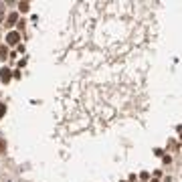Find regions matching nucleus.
<instances>
[{
  "mask_svg": "<svg viewBox=\"0 0 182 182\" xmlns=\"http://www.w3.org/2000/svg\"><path fill=\"white\" fill-rule=\"evenodd\" d=\"M18 41H20V33H18V31H10V33L6 35V45H10V47L18 45Z\"/></svg>",
  "mask_w": 182,
  "mask_h": 182,
  "instance_id": "nucleus-1",
  "label": "nucleus"
},
{
  "mask_svg": "<svg viewBox=\"0 0 182 182\" xmlns=\"http://www.w3.org/2000/svg\"><path fill=\"white\" fill-rule=\"evenodd\" d=\"M10 73H12L10 69H6V67H2V69H0V81H2V83H8V81H10V77H12Z\"/></svg>",
  "mask_w": 182,
  "mask_h": 182,
  "instance_id": "nucleus-2",
  "label": "nucleus"
},
{
  "mask_svg": "<svg viewBox=\"0 0 182 182\" xmlns=\"http://www.w3.org/2000/svg\"><path fill=\"white\" fill-rule=\"evenodd\" d=\"M6 22H8V27L10 25H18V12H10L6 16Z\"/></svg>",
  "mask_w": 182,
  "mask_h": 182,
  "instance_id": "nucleus-3",
  "label": "nucleus"
},
{
  "mask_svg": "<svg viewBox=\"0 0 182 182\" xmlns=\"http://www.w3.org/2000/svg\"><path fill=\"white\" fill-rule=\"evenodd\" d=\"M18 10H20V12H29V10H31V4H29V2H20V4H18Z\"/></svg>",
  "mask_w": 182,
  "mask_h": 182,
  "instance_id": "nucleus-4",
  "label": "nucleus"
},
{
  "mask_svg": "<svg viewBox=\"0 0 182 182\" xmlns=\"http://www.w3.org/2000/svg\"><path fill=\"white\" fill-rule=\"evenodd\" d=\"M0 59H6V45H0Z\"/></svg>",
  "mask_w": 182,
  "mask_h": 182,
  "instance_id": "nucleus-5",
  "label": "nucleus"
},
{
  "mask_svg": "<svg viewBox=\"0 0 182 182\" xmlns=\"http://www.w3.org/2000/svg\"><path fill=\"white\" fill-rule=\"evenodd\" d=\"M0 154H6V142L0 140Z\"/></svg>",
  "mask_w": 182,
  "mask_h": 182,
  "instance_id": "nucleus-6",
  "label": "nucleus"
},
{
  "mask_svg": "<svg viewBox=\"0 0 182 182\" xmlns=\"http://www.w3.org/2000/svg\"><path fill=\"white\" fill-rule=\"evenodd\" d=\"M4 113H6V105H4V103H0V118H2Z\"/></svg>",
  "mask_w": 182,
  "mask_h": 182,
  "instance_id": "nucleus-7",
  "label": "nucleus"
}]
</instances>
